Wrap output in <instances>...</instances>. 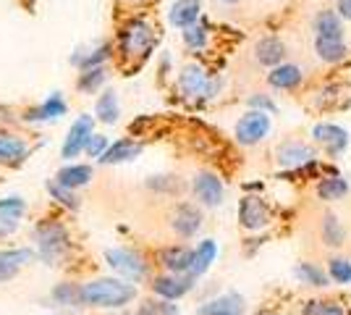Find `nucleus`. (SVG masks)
Returning <instances> with one entry per match:
<instances>
[{"instance_id":"28","label":"nucleus","mask_w":351,"mask_h":315,"mask_svg":"<svg viewBox=\"0 0 351 315\" xmlns=\"http://www.w3.org/2000/svg\"><path fill=\"white\" fill-rule=\"evenodd\" d=\"M343 195H349V181L341 179L338 174L322 176L320 184H317V197L320 200H341Z\"/></svg>"},{"instance_id":"34","label":"nucleus","mask_w":351,"mask_h":315,"mask_svg":"<svg viewBox=\"0 0 351 315\" xmlns=\"http://www.w3.org/2000/svg\"><path fill=\"white\" fill-rule=\"evenodd\" d=\"M47 192L58 200L63 208H71V210H79V197L73 195L71 187H63L60 181H47Z\"/></svg>"},{"instance_id":"1","label":"nucleus","mask_w":351,"mask_h":315,"mask_svg":"<svg viewBox=\"0 0 351 315\" xmlns=\"http://www.w3.org/2000/svg\"><path fill=\"white\" fill-rule=\"evenodd\" d=\"M136 297V286L121 279H95L82 286V302L89 307H123Z\"/></svg>"},{"instance_id":"43","label":"nucleus","mask_w":351,"mask_h":315,"mask_svg":"<svg viewBox=\"0 0 351 315\" xmlns=\"http://www.w3.org/2000/svg\"><path fill=\"white\" fill-rule=\"evenodd\" d=\"M336 11L341 14L343 21H351V0H338Z\"/></svg>"},{"instance_id":"25","label":"nucleus","mask_w":351,"mask_h":315,"mask_svg":"<svg viewBox=\"0 0 351 315\" xmlns=\"http://www.w3.org/2000/svg\"><path fill=\"white\" fill-rule=\"evenodd\" d=\"M27 158V142L14 135H0V165H16Z\"/></svg>"},{"instance_id":"5","label":"nucleus","mask_w":351,"mask_h":315,"mask_svg":"<svg viewBox=\"0 0 351 315\" xmlns=\"http://www.w3.org/2000/svg\"><path fill=\"white\" fill-rule=\"evenodd\" d=\"M178 90L184 92L186 97H213L218 92V82L210 79L202 66L189 63L178 74Z\"/></svg>"},{"instance_id":"30","label":"nucleus","mask_w":351,"mask_h":315,"mask_svg":"<svg viewBox=\"0 0 351 315\" xmlns=\"http://www.w3.org/2000/svg\"><path fill=\"white\" fill-rule=\"evenodd\" d=\"M293 273H296V279H299L302 284L317 286V289H325L328 281H330V273H325L322 268H317L315 263H299Z\"/></svg>"},{"instance_id":"45","label":"nucleus","mask_w":351,"mask_h":315,"mask_svg":"<svg viewBox=\"0 0 351 315\" xmlns=\"http://www.w3.org/2000/svg\"><path fill=\"white\" fill-rule=\"evenodd\" d=\"M260 315H280V313H260Z\"/></svg>"},{"instance_id":"41","label":"nucleus","mask_w":351,"mask_h":315,"mask_svg":"<svg viewBox=\"0 0 351 315\" xmlns=\"http://www.w3.org/2000/svg\"><path fill=\"white\" fill-rule=\"evenodd\" d=\"M249 105H252L254 110H265V113H270V116H273V113L278 110V108H276V103H273V100H270L267 95H260V92L249 97Z\"/></svg>"},{"instance_id":"27","label":"nucleus","mask_w":351,"mask_h":315,"mask_svg":"<svg viewBox=\"0 0 351 315\" xmlns=\"http://www.w3.org/2000/svg\"><path fill=\"white\" fill-rule=\"evenodd\" d=\"M118 113H121V105H118V92L116 90H105L97 103H95V119L103 121V124H116Z\"/></svg>"},{"instance_id":"8","label":"nucleus","mask_w":351,"mask_h":315,"mask_svg":"<svg viewBox=\"0 0 351 315\" xmlns=\"http://www.w3.org/2000/svg\"><path fill=\"white\" fill-rule=\"evenodd\" d=\"M273 213H270V205L265 202L263 197L247 195L241 202H239V224L244 226L247 231H260L270 224Z\"/></svg>"},{"instance_id":"32","label":"nucleus","mask_w":351,"mask_h":315,"mask_svg":"<svg viewBox=\"0 0 351 315\" xmlns=\"http://www.w3.org/2000/svg\"><path fill=\"white\" fill-rule=\"evenodd\" d=\"M322 240H325V244H330V247H341L343 240H346V231H343V226H341V221H338L333 213H328L322 218Z\"/></svg>"},{"instance_id":"11","label":"nucleus","mask_w":351,"mask_h":315,"mask_svg":"<svg viewBox=\"0 0 351 315\" xmlns=\"http://www.w3.org/2000/svg\"><path fill=\"white\" fill-rule=\"evenodd\" d=\"M194 195L197 200L207 205V208H215L223 202V195H226V189H223V181L215 176V174H210V171H199L197 176H194Z\"/></svg>"},{"instance_id":"24","label":"nucleus","mask_w":351,"mask_h":315,"mask_svg":"<svg viewBox=\"0 0 351 315\" xmlns=\"http://www.w3.org/2000/svg\"><path fill=\"white\" fill-rule=\"evenodd\" d=\"M315 37H338L343 40V19L338 11H320L315 16Z\"/></svg>"},{"instance_id":"40","label":"nucleus","mask_w":351,"mask_h":315,"mask_svg":"<svg viewBox=\"0 0 351 315\" xmlns=\"http://www.w3.org/2000/svg\"><path fill=\"white\" fill-rule=\"evenodd\" d=\"M105 150H108V139H105L103 135H92L87 139V148H84V152H87L89 158H103Z\"/></svg>"},{"instance_id":"35","label":"nucleus","mask_w":351,"mask_h":315,"mask_svg":"<svg viewBox=\"0 0 351 315\" xmlns=\"http://www.w3.org/2000/svg\"><path fill=\"white\" fill-rule=\"evenodd\" d=\"M181 34H184V43H186V47H191V50H205L207 47V27L205 24H191V27H186V30H181Z\"/></svg>"},{"instance_id":"39","label":"nucleus","mask_w":351,"mask_h":315,"mask_svg":"<svg viewBox=\"0 0 351 315\" xmlns=\"http://www.w3.org/2000/svg\"><path fill=\"white\" fill-rule=\"evenodd\" d=\"M139 315H178V307L171 305V300H160V302L149 300L139 307Z\"/></svg>"},{"instance_id":"33","label":"nucleus","mask_w":351,"mask_h":315,"mask_svg":"<svg viewBox=\"0 0 351 315\" xmlns=\"http://www.w3.org/2000/svg\"><path fill=\"white\" fill-rule=\"evenodd\" d=\"M302 315H349L346 307L336 300H309L302 307Z\"/></svg>"},{"instance_id":"9","label":"nucleus","mask_w":351,"mask_h":315,"mask_svg":"<svg viewBox=\"0 0 351 315\" xmlns=\"http://www.w3.org/2000/svg\"><path fill=\"white\" fill-rule=\"evenodd\" d=\"M312 139L325 148L328 155H341V152L349 148V132L338 124H315L312 126Z\"/></svg>"},{"instance_id":"18","label":"nucleus","mask_w":351,"mask_h":315,"mask_svg":"<svg viewBox=\"0 0 351 315\" xmlns=\"http://www.w3.org/2000/svg\"><path fill=\"white\" fill-rule=\"evenodd\" d=\"M302 82H304V74H302V69L293 66V63H280V66H276V69L267 74V84L276 87V90H286V92L296 90Z\"/></svg>"},{"instance_id":"17","label":"nucleus","mask_w":351,"mask_h":315,"mask_svg":"<svg viewBox=\"0 0 351 315\" xmlns=\"http://www.w3.org/2000/svg\"><path fill=\"white\" fill-rule=\"evenodd\" d=\"M171 226H173V231L178 237H194L199 231V226H202V213L194 205H178Z\"/></svg>"},{"instance_id":"36","label":"nucleus","mask_w":351,"mask_h":315,"mask_svg":"<svg viewBox=\"0 0 351 315\" xmlns=\"http://www.w3.org/2000/svg\"><path fill=\"white\" fill-rule=\"evenodd\" d=\"M328 273L336 284H351V260L346 257H333L328 263Z\"/></svg>"},{"instance_id":"3","label":"nucleus","mask_w":351,"mask_h":315,"mask_svg":"<svg viewBox=\"0 0 351 315\" xmlns=\"http://www.w3.org/2000/svg\"><path fill=\"white\" fill-rule=\"evenodd\" d=\"M37 255L43 257L45 263H58L60 257L69 253V231L66 226H60L58 221H45V224L37 226Z\"/></svg>"},{"instance_id":"22","label":"nucleus","mask_w":351,"mask_h":315,"mask_svg":"<svg viewBox=\"0 0 351 315\" xmlns=\"http://www.w3.org/2000/svg\"><path fill=\"white\" fill-rule=\"evenodd\" d=\"M66 110H69V108H66V100L56 92V95H50L43 105L27 110V121H56V119H60V116H66Z\"/></svg>"},{"instance_id":"16","label":"nucleus","mask_w":351,"mask_h":315,"mask_svg":"<svg viewBox=\"0 0 351 315\" xmlns=\"http://www.w3.org/2000/svg\"><path fill=\"white\" fill-rule=\"evenodd\" d=\"M199 14H202V3L199 0H176L171 5V11H168V21L178 30H186V27L199 21Z\"/></svg>"},{"instance_id":"7","label":"nucleus","mask_w":351,"mask_h":315,"mask_svg":"<svg viewBox=\"0 0 351 315\" xmlns=\"http://www.w3.org/2000/svg\"><path fill=\"white\" fill-rule=\"evenodd\" d=\"M95 135V116H79V119L71 124V129H69V135L63 139V148H60V158H66V161H71L76 158L79 152H84L87 148V139Z\"/></svg>"},{"instance_id":"12","label":"nucleus","mask_w":351,"mask_h":315,"mask_svg":"<svg viewBox=\"0 0 351 315\" xmlns=\"http://www.w3.org/2000/svg\"><path fill=\"white\" fill-rule=\"evenodd\" d=\"M317 158V152L312 145H304V142H286L278 148V163L286 168V171H296L302 165L312 163Z\"/></svg>"},{"instance_id":"20","label":"nucleus","mask_w":351,"mask_h":315,"mask_svg":"<svg viewBox=\"0 0 351 315\" xmlns=\"http://www.w3.org/2000/svg\"><path fill=\"white\" fill-rule=\"evenodd\" d=\"M191 260H194V250L189 247H165L160 253V263L168 273H189Z\"/></svg>"},{"instance_id":"42","label":"nucleus","mask_w":351,"mask_h":315,"mask_svg":"<svg viewBox=\"0 0 351 315\" xmlns=\"http://www.w3.org/2000/svg\"><path fill=\"white\" fill-rule=\"evenodd\" d=\"M16 229H19V221L0 213V237H11V234H16Z\"/></svg>"},{"instance_id":"6","label":"nucleus","mask_w":351,"mask_h":315,"mask_svg":"<svg viewBox=\"0 0 351 315\" xmlns=\"http://www.w3.org/2000/svg\"><path fill=\"white\" fill-rule=\"evenodd\" d=\"M267 132H270V113L254 110V108L236 121V129H234L236 139H239L241 145H247V148L249 145L263 142L265 137H267Z\"/></svg>"},{"instance_id":"26","label":"nucleus","mask_w":351,"mask_h":315,"mask_svg":"<svg viewBox=\"0 0 351 315\" xmlns=\"http://www.w3.org/2000/svg\"><path fill=\"white\" fill-rule=\"evenodd\" d=\"M56 181H60L63 187H71V189H79V187H87L92 181V165L84 163H71L66 168H60Z\"/></svg>"},{"instance_id":"37","label":"nucleus","mask_w":351,"mask_h":315,"mask_svg":"<svg viewBox=\"0 0 351 315\" xmlns=\"http://www.w3.org/2000/svg\"><path fill=\"white\" fill-rule=\"evenodd\" d=\"M110 56V45H100L97 50H92V53H87V56H76L73 58V63L84 71V69H92V66H103V60Z\"/></svg>"},{"instance_id":"14","label":"nucleus","mask_w":351,"mask_h":315,"mask_svg":"<svg viewBox=\"0 0 351 315\" xmlns=\"http://www.w3.org/2000/svg\"><path fill=\"white\" fill-rule=\"evenodd\" d=\"M145 150L142 142H134V139H116L113 145H108V150L103 152L100 163L105 165H118V163H129L134 158H139Z\"/></svg>"},{"instance_id":"10","label":"nucleus","mask_w":351,"mask_h":315,"mask_svg":"<svg viewBox=\"0 0 351 315\" xmlns=\"http://www.w3.org/2000/svg\"><path fill=\"white\" fill-rule=\"evenodd\" d=\"M194 286V276L191 273H168V276H158L152 281V292L162 297V300H181L184 294H189Z\"/></svg>"},{"instance_id":"13","label":"nucleus","mask_w":351,"mask_h":315,"mask_svg":"<svg viewBox=\"0 0 351 315\" xmlns=\"http://www.w3.org/2000/svg\"><path fill=\"white\" fill-rule=\"evenodd\" d=\"M34 257H37V253L27 250V247H21V250H0V284L11 281L21 270V266L32 263Z\"/></svg>"},{"instance_id":"23","label":"nucleus","mask_w":351,"mask_h":315,"mask_svg":"<svg viewBox=\"0 0 351 315\" xmlns=\"http://www.w3.org/2000/svg\"><path fill=\"white\" fill-rule=\"evenodd\" d=\"M215 257H218V244H215V240H205L199 242V247L194 250V260H191V276L194 279H199V276H205L207 270H210V266L215 263Z\"/></svg>"},{"instance_id":"21","label":"nucleus","mask_w":351,"mask_h":315,"mask_svg":"<svg viewBox=\"0 0 351 315\" xmlns=\"http://www.w3.org/2000/svg\"><path fill=\"white\" fill-rule=\"evenodd\" d=\"M315 53L325 63H338L349 56V47L338 37H315Z\"/></svg>"},{"instance_id":"44","label":"nucleus","mask_w":351,"mask_h":315,"mask_svg":"<svg viewBox=\"0 0 351 315\" xmlns=\"http://www.w3.org/2000/svg\"><path fill=\"white\" fill-rule=\"evenodd\" d=\"M223 3H239V0H223Z\"/></svg>"},{"instance_id":"19","label":"nucleus","mask_w":351,"mask_h":315,"mask_svg":"<svg viewBox=\"0 0 351 315\" xmlns=\"http://www.w3.org/2000/svg\"><path fill=\"white\" fill-rule=\"evenodd\" d=\"M254 58H257V63L267 66V69H276L286 58V45L280 43L278 37H263L254 45Z\"/></svg>"},{"instance_id":"31","label":"nucleus","mask_w":351,"mask_h":315,"mask_svg":"<svg viewBox=\"0 0 351 315\" xmlns=\"http://www.w3.org/2000/svg\"><path fill=\"white\" fill-rule=\"evenodd\" d=\"M53 302L60 307H79L82 302V286L76 284H58L53 289Z\"/></svg>"},{"instance_id":"4","label":"nucleus","mask_w":351,"mask_h":315,"mask_svg":"<svg viewBox=\"0 0 351 315\" xmlns=\"http://www.w3.org/2000/svg\"><path fill=\"white\" fill-rule=\"evenodd\" d=\"M105 263L108 268L116 270L118 276H123L126 281H142L147 276V263L145 257L139 255L136 250H129V247H113V250H105Z\"/></svg>"},{"instance_id":"38","label":"nucleus","mask_w":351,"mask_h":315,"mask_svg":"<svg viewBox=\"0 0 351 315\" xmlns=\"http://www.w3.org/2000/svg\"><path fill=\"white\" fill-rule=\"evenodd\" d=\"M24 210H27V202L21 197H5V200H0V213L8 215V218H14V221H21Z\"/></svg>"},{"instance_id":"15","label":"nucleus","mask_w":351,"mask_h":315,"mask_svg":"<svg viewBox=\"0 0 351 315\" xmlns=\"http://www.w3.org/2000/svg\"><path fill=\"white\" fill-rule=\"evenodd\" d=\"M244 313V297L241 294H220L215 300H207L197 307V315H241Z\"/></svg>"},{"instance_id":"29","label":"nucleus","mask_w":351,"mask_h":315,"mask_svg":"<svg viewBox=\"0 0 351 315\" xmlns=\"http://www.w3.org/2000/svg\"><path fill=\"white\" fill-rule=\"evenodd\" d=\"M105 79H108L105 66H92V69H84V71L79 74L76 87H79V92H84V95H95V92L105 84Z\"/></svg>"},{"instance_id":"2","label":"nucleus","mask_w":351,"mask_h":315,"mask_svg":"<svg viewBox=\"0 0 351 315\" xmlns=\"http://www.w3.org/2000/svg\"><path fill=\"white\" fill-rule=\"evenodd\" d=\"M155 40H158L155 30L147 24L145 19H132L118 32V53L126 60H142L152 53Z\"/></svg>"}]
</instances>
